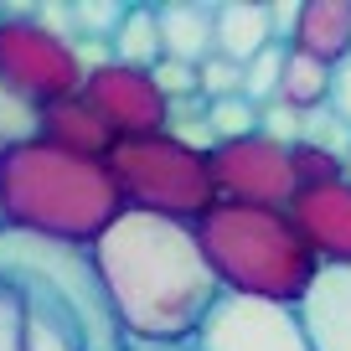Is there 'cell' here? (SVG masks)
<instances>
[{"label": "cell", "mask_w": 351, "mask_h": 351, "mask_svg": "<svg viewBox=\"0 0 351 351\" xmlns=\"http://www.w3.org/2000/svg\"><path fill=\"white\" fill-rule=\"evenodd\" d=\"M124 341H191L197 320L222 295L191 222L119 212L88 243Z\"/></svg>", "instance_id": "cell-1"}, {"label": "cell", "mask_w": 351, "mask_h": 351, "mask_svg": "<svg viewBox=\"0 0 351 351\" xmlns=\"http://www.w3.org/2000/svg\"><path fill=\"white\" fill-rule=\"evenodd\" d=\"M119 212V191L104 160H83L42 140L0 155V228L88 248Z\"/></svg>", "instance_id": "cell-2"}, {"label": "cell", "mask_w": 351, "mask_h": 351, "mask_svg": "<svg viewBox=\"0 0 351 351\" xmlns=\"http://www.w3.org/2000/svg\"><path fill=\"white\" fill-rule=\"evenodd\" d=\"M197 248L207 258L212 279L222 295H248V300H274V305H295L305 285L315 279V253L300 243L285 212L274 207H232V202H212L197 222Z\"/></svg>", "instance_id": "cell-3"}, {"label": "cell", "mask_w": 351, "mask_h": 351, "mask_svg": "<svg viewBox=\"0 0 351 351\" xmlns=\"http://www.w3.org/2000/svg\"><path fill=\"white\" fill-rule=\"evenodd\" d=\"M0 279L21 285L73 341V351H124L119 315L83 243H52L36 232L0 228Z\"/></svg>", "instance_id": "cell-4"}, {"label": "cell", "mask_w": 351, "mask_h": 351, "mask_svg": "<svg viewBox=\"0 0 351 351\" xmlns=\"http://www.w3.org/2000/svg\"><path fill=\"white\" fill-rule=\"evenodd\" d=\"M114 191L124 212H150L171 222H197L217 202L207 176V155L176 145L171 134H145V140H114L104 155Z\"/></svg>", "instance_id": "cell-5"}, {"label": "cell", "mask_w": 351, "mask_h": 351, "mask_svg": "<svg viewBox=\"0 0 351 351\" xmlns=\"http://www.w3.org/2000/svg\"><path fill=\"white\" fill-rule=\"evenodd\" d=\"M83 77L88 73L77 62L73 42L36 26L32 5H5V21H0V83H11L36 109H47V104L77 99Z\"/></svg>", "instance_id": "cell-6"}, {"label": "cell", "mask_w": 351, "mask_h": 351, "mask_svg": "<svg viewBox=\"0 0 351 351\" xmlns=\"http://www.w3.org/2000/svg\"><path fill=\"white\" fill-rule=\"evenodd\" d=\"M207 176L217 202L232 207H274L285 212L295 197V176H289V145L269 140V134H248V140L212 145Z\"/></svg>", "instance_id": "cell-7"}, {"label": "cell", "mask_w": 351, "mask_h": 351, "mask_svg": "<svg viewBox=\"0 0 351 351\" xmlns=\"http://www.w3.org/2000/svg\"><path fill=\"white\" fill-rule=\"evenodd\" d=\"M191 351H310L295 305L248 295H217L186 341Z\"/></svg>", "instance_id": "cell-8"}, {"label": "cell", "mask_w": 351, "mask_h": 351, "mask_svg": "<svg viewBox=\"0 0 351 351\" xmlns=\"http://www.w3.org/2000/svg\"><path fill=\"white\" fill-rule=\"evenodd\" d=\"M77 99L104 119V130L114 140H145V134H165V93L150 83V73L140 67L104 62L83 77Z\"/></svg>", "instance_id": "cell-9"}, {"label": "cell", "mask_w": 351, "mask_h": 351, "mask_svg": "<svg viewBox=\"0 0 351 351\" xmlns=\"http://www.w3.org/2000/svg\"><path fill=\"white\" fill-rule=\"evenodd\" d=\"M289 228L300 232L315 263H351V181H326V186H305L289 197L285 207Z\"/></svg>", "instance_id": "cell-10"}, {"label": "cell", "mask_w": 351, "mask_h": 351, "mask_svg": "<svg viewBox=\"0 0 351 351\" xmlns=\"http://www.w3.org/2000/svg\"><path fill=\"white\" fill-rule=\"evenodd\" d=\"M295 320L310 351H351V263H320L295 300Z\"/></svg>", "instance_id": "cell-11"}, {"label": "cell", "mask_w": 351, "mask_h": 351, "mask_svg": "<svg viewBox=\"0 0 351 351\" xmlns=\"http://www.w3.org/2000/svg\"><path fill=\"white\" fill-rule=\"evenodd\" d=\"M0 351H73V341L21 285L0 279Z\"/></svg>", "instance_id": "cell-12"}, {"label": "cell", "mask_w": 351, "mask_h": 351, "mask_svg": "<svg viewBox=\"0 0 351 351\" xmlns=\"http://www.w3.org/2000/svg\"><path fill=\"white\" fill-rule=\"evenodd\" d=\"M289 52H305L315 62L336 67L351 57V0H305L300 5Z\"/></svg>", "instance_id": "cell-13"}, {"label": "cell", "mask_w": 351, "mask_h": 351, "mask_svg": "<svg viewBox=\"0 0 351 351\" xmlns=\"http://www.w3.org/2000/svg\"><path fill=\"white\" fill-rule=\"evenodd\" d=\"M36 140L52 145V150H67V155H83V160H104L114 145V134L104 130V119L88 109L83 99H62V104H47L42 109V130Z\"/></svg>", "instance_id": "cell-14"}, {"label": "cell", "mask_w": 351, "mask_h": 351, "mask_svg": "<svg viewBox=\"0 0 351 351\" xmlns=\"http://www.w3.org/2000/svg\"><path fill=\"white\" fill-rule=\"evenodd\" d=\"M155 32H160V57L197 67L202 57H212V5L165 0V5H155Z\"/></svg>", "instance_id": "cell-15"}, {"label": "cell", "mask_w": 351, "mask_h": 351, "mask_svg": "<svg viewBox=\"0 0 351 351\" xmlns=\"http://www.w3.org/2000/svg\"><path fill=\"white\" fill-rule=\"evenodd\" d=\"M269 42H274V32H269V5H248V0L212 5V52L217 57H228V62L243 67Z\"/></svg>", "instance_id": "cell-16"}, {"label": "cell", "mask_w": 351, "mask_h": 351, "mask_svg": "<svg viewBox=\"0 0 351 351\" xmlns=\"http://www.w3.org/2000/svg\"><path fill=\"white\" fill-rule=\"evenodd\" d=\"M109 62H119V67H140V73H150V67L160 62V32H155V5H145V0L124 5L119 32L109 36Z\"/></svg>", "instance_id": "cell-17"}, {"label": "cell", "mask_w": 351, "mask_h": 351, "mask_svg": "<svg viewBox=\"0 0 351 351\" xmlns=\"http://www.w3.org/2000/svg\"><path fill=\"white\" fill-rule=\"evenodd\" d=\"M326 93H330V67L315 62V57L305 52H285V73H279V93L274 104H285L289 114H315L326 109Z\"/></svg>", "instance_id": "cell-18"}, {"label": "cell", "mask_w": 351, "mask_h": 351, "mask_svg": "<svg viewBox=\"0 0 351 351\" xmlns=\"http://www.w3.org/2000/svg\"><path fill=\"white\" fill-rule=\"evenodd\" d=\"M36 130H42V109L26 93H16L11 83H0V155L16 145H32Z\"/></svg>", "instance_id": "cell-19"}, {"label": "cell", "mask_w": 351, "mask_h": 351, "mask_svg": "<svg viewBox=\"0 0 351 351\" xmlns=\"http://www.w3.org/2000/svg\"><path fill=\"white\" fill-rule=\"evenodd\" d=\"M285 52H289V47L269 42L258 57H248V62H243V99H248L253 109L274 104V93H279V73H285Z\"/></svg>", "instance_id": "cell-20"}, {"label": "cell", "mask_w": 351, "mask_h": 351, "mask_svg": "<svg viewBox=\"0 0 351 351\" xmlns=\"http://www.w3.org/2000/svg\"><path fill=\"white\" fill-rule=\"evenodd\" d=\"M207 130H212L217 145L248 140V134H258V109H253L243 93H232V99H212L207 104Z\"/></svg>", "instance_id": "cell-21"}, {"label": "cell", "mask_w": 351, "mask_h": 351, "mask_svg": "<svg viewBox=\"0 0 351 351\" xmlns=\"http://www.w3.org/2000/svg\"><path fill=\"white\" fill-rule=\"evenodd\" d=\"M289 176H295V191L341 181V155L320 150V145H310V140H295L289 145Z\"/></svg>", "instance_id": "cell-22"}, {"label": "cell", "mask_w": 351, "mask_h": 351, "mask_svg": "<svg viewBox=\"0 0 351 351\" xmlns=\"http://www.w3.org/2000/svg\"><path fill=\"white\" fill-rule=\"evenodd\" d=\"M197 93L202 99H232V93H243V67L238 62H228V57H202L197 62Z\"/></svg>", "instance_id": "cell-23"}, {"label": "cell", "mask_w": 351, "mask_h": 351, "mask_svg": "<svg viewBox=\"0 0 351 351\" xmlns=\"http://www.w3.org/2000/svg\"><path fill=\"white\" fill-rule=\"evenodd\" d=\"M150 83L165 93V104H171V99H186V93H197V67H186V62H171V57H160V62L150 67Z\"/></svg>", "instance_id": "cell-24"}, {"label": "cell", "mask_w": 351, "mask_h": 351, "mask_svg": "<svg viewBox=\"0 0 351 351\" xmlns=\"http://www.w3.org/2000/svg\"><path fill=\"white\" fill-rule=\"evenodd\" d=\"M326 114H336L351 130V57L330 67V93H326Z\"/></svg>", "instance_id": "cell-25"}, {"label": "cell", "mask_w": 351, "mask_h": 351, "mask_svg": "<svg viewBox=\"0 0 351 351\" xmlns=\"http://www.w3.org/2000/svg\"><path fill=\"white\" fill-rule=\"evenodd\" d=\"M124 351H191L186 341H124Z\"/></svg>", "instance_id": "cell-26"}, {"label": "cell", "mask_w": 351, "mask_h": 351, "mask_svg": "<svg viewBox=\"0 0 351 351\" xmlns=\"http://www.w3.org/2000/svg\"><path fill=\"white\" fill-rule=\"evenodd\" d=\"M341 176H346V181H351V150H346V160H341Z\"/></svg>", "instance_id": "cell-27"}]
</instances>
